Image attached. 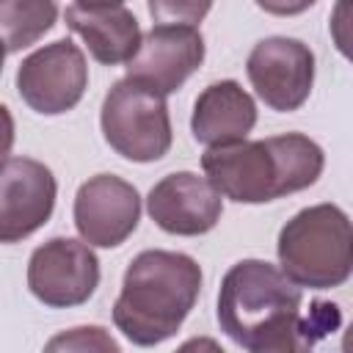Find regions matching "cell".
Here are the masks:
<instances>
[{
	"label": "cell",
	"instance_id": "20",
	"mask_svg": "<svg viewBox=\"0 0 353 353\" xmlns=\"http://www.w3.org/2000/svg\"><path fill=\"white\" fill-rule=\"evenodd\" d=\"M74 6H80V8H116V6H124V0H74Z\"/></svg>",
	"mask_w": 353,
	"mask_h": 353
},
{
	"label": "cell",
	"instance_id": "12",
	"mask_svg": "<svg viewBox=\"0 0 353 353\" xmlns=\"http://www.w3.org/2000/svg\"><path fill=\"white\" fill-rule=\"evenodd\" d=\"M149 218L168 234L199 237L218 226L223 215V196L207 176L193 171H174L154 182L146 196Z\"/></svg>",
	"mask_w": 353,
	"mask_h": 353
},
{
	"label": "cell",
	"instance_id": "10",
	"mask_svg": "<svg viewBox=\"0 0 353 353\" xmlns=\"http://www.w3.org/2000/svg\"><path fill=\"white\" fill-rule=\"evenodd\" d=\"M58 199L52 171L33 157H8L0 165V243H22L41 229Z\"/></svg>",
	"mask_w": 353,
	"mask_h": 353
},
{
	"label": "cell",
	"instance_id": "11",
	"mask_svg": "<svg viewBox=\"0 0 353 353\" xmlns=\"http://www.w3.org/2000/svg\"><path fill=\"white\" fill-rule=\"evenodd\" d=\"M204 61V39L190 25H154L141 33V44L127 61V77L168 97Z\"/></svg>",
	"mask_w": 353,
	"mask_h": 353
},
{
	"label": "cell",
	"instance_id": "21",
	"mask_svg": "<svg viewBox=\"0 0 353 353\" xmlns=\"http://www.w3.org/2000/svg\"><path fill=\"white\" fill-rule=\"evenodd\" d=\"M3 61H6V47L0 44V72H3Z\"/></svg>",
	"mask_w": 353,
	"mask_h": 353
},
{
	"label": "cell",
	"instance_id": "18",
	"mask_svg": "<svg viewBox=\"0 0 353 353\" xmlns=\"http://www.w3.org/2000/svg\"><path fill=\"white\" fill-rule=\"evenodd\" d=\"M262 11L273 14V17H295V14H303L309 11L317 0H254Z\"/></svg>",
	"mask_w": 353,
	"mask_h": 353
},
{
	"label": "cell",
	"instance_id": "2",
	"mask_svg": "<svg viewBox=\"0 0 353 353\" xmlns=\"http://www.w3.org/2000/svg\"><path fill=\"white\" fill-rule=\"evenodd\" d=\"M301 287L265 259L234 262L218 290V325L248 353H287L303 347Z\"/></svg>",
	"mask_w": 353,
	"mask_h": 353
},
{
	"label": "cell",
	"instance_id": "13",
	"mask_svg": "<svg viewBox=\"0 0 353 353\" xmlns=\"http://www.w3.org/2000/svg\"><path fill=\"white\" fill-rule=\"evenodd\" d=\"M256 124V102L237 80L210 83L193 102L190 132L204 146L248 138Z\"/></svg>",
	"mask_w": 353,
	"mask_h": 353
},
{
	"label": "cell",
	"instance_id": "4",
	"mask_svg": "<svg viewBox=\"0 0 353 353\" xmlns=\"http://www.w3.org/2000/svg\"><path fill=\"white\" fill-rule=\"evenodd\" d=\"M281 273L306 290L342 287L353 273V229L342 207L323 201L295 212L276 240Z\"/></svg>",
	"mask_w": 353,
	"mask_h": 353
},
{
	"label": "cell",
	"instance_id": "15",
	"mask_svg": "<svg viewBox=\"0 0 353 353\" xmlns=\"http://www.w3.org/2000/svg\"><path fill=\"white\" fill-rule=\"evenodd\" d=\"M58 22L55 0H0V44L19 52L36 44Z\"/></svg>",
	"mask_w": 353,
	"mask_h": 353
},
{
	"label": "cell",
	"instance_id": "1",
	"mask_svg": "<svg viewBox=\"0 0 353 353\" xmlns=\"http://www.w3.org/2000/svg\"><path fill=\"white\" fill-rule=\"evenodd\" d=\"M325 154L303 132L270 135L262 141H232L207 146L201 171L210 185L237 204H265L306 190L320 179Z\"/></svg>",
	"mask_w": 353,
	"mask_h": 353
},
{
	"label": "cell",
	"instance_id": "7",
	"mask_svg": "<svg viewBox=\"0 0 353 353\" xmlns=\"http://www.w3.org/2000/svg\"><path fill=\"white\" fill-rule=\"evenodd\" d=\"M99 287V259L85 240L52 237L28 259V290L50 309L85 303Z\"/></svg>",
	"mask_w": 353,
	"mask_h": 353
},
{
	"label": "cell",
	"instance_id": "17",
	"mask_svg": "<svg viewBox=\"0 0 353 353\" xmlns=\"http://www.w3.org/2000/svg\"><path fill=\"white\" fill-rule=\"evenodd\" d=\"M47 350H108V353H119V345L113 336L105 334V328L83 325V328H72L69 334L50 339Z\"/></svg>",
	"mask_w": 353,
	"mask_h": 353
},
{
	"label": "cell",
	"instance_id": "19",
	"mask_svg": "<svg viewBox=\"0 0 353 353\" xmlns=\"http://www.w3.org/2000/svg\"><path fill=\"white\" fill-rule=\"evenodd\" d=\"M14 116L6 105H0V165L8 160L11 149H14Z\"/></svg>",
	"mask_w": 353,
	"mask_h": 353
},
{
	"label": "cell",
	"instance_id": "3",
	"mask_svg": "<svg viewBox=\"0 0 353 353\" xmlns=\"http://www.w3.org/2000/svg\"><path fill=\"white\" fill-rule=\"evenodd\" d=\"M201 292V268L182 251H141L124 270L113 325L138 347L171 339Z\"/></svg>",
	"mask_w": 353,
	"mask_h": 353
},
{
	"label": "cell",
	"instance_id": "5",
	"mask_svg": "<svg viewBox=\"0 0 353 353\" xmlns=\"http://www.w3.org/2000/svg\"><path fill=\"white\" fill-rule=\"evenodd\" d=\"M99 127L108 146L132 163H154L168 154L174 130L165 97L124 77L102 99Z\"/></svg>",
	"mask_w": 353,
	"mask_h": 353
},
{
	"label": "cell",
	"instance_id": "16",
	"mask_svg": "<svg viewBox=\"0 0 353 353\" xmlns=\"http://www.w3.org/2000/svg\"><path fill=\"white\" fill-rule=\"evenodd\" d=\"M149 17L157 25H190L196 28L212 8V0H146Z\"/></svg>",
	"mask_w": 353,
	"mask_h": 353
},
{
	"label": "cell",
	"instance_id": "8",
	"mask_svg": "<svg viewBox=\"0 0 353 353\" xmlns=\"http://www.w3.org/2000/svg\"><path fill=\"white\" fill-rule=\"evenodd\" d=\"M254 94L276 113L298 110L314 85V52L292 36H268L254 44L245 61Z\"/></svg>",
	"mask_w": 353,
	"mask_h": 353
},
{
	"label": "cell",
	"instance_id": "9",
	"mask_svg": "<svg viewBox=\"0 0 353 353\" xmlns=\"http://www.w3.org/2000/svg\"><path fill=\"white\" fill-rule=\"evenodd\" d=\"M72 218L80 240L94 248H116L138 229L141 196L127 179L97 174L77 188Z\"/></svg>",
	"mask_w": 353,
	"mask_h": 353
},
{
	"label": "cell",
	"instance_id": "14",
	"mask_svg": "<svg viewBox=\"0 0 353 353\" xmlns=\"http://www.w3.org/2000/svg\"><path fill=\"white\" fill-rule=\"evenodd\" d=\"M63 19H66V28L85 41L91 58L102 66L127 63L141 44V25L135 14L127 11L124 6H116V8L69 6Z\"/></svg>",
	"mask_w": 353,
	"mask_h": 353
},
{
	"label": "cell",
	"instance_id": "6",
	"mask_svg": "<svg viewBox=\"0 0 353 353\" xmlns=\"http://www.w3.org/2000/svg\"><path fill=\"white\" fill-rule=\"evenodd\" d=\"M88 88V63L83 50L58 39L22 58L17 69V91L22 102L41 116H61L83 99Z\"/></svg>",
	"mask_w": 353,
	"mask_h": 353
}]
</instances>
